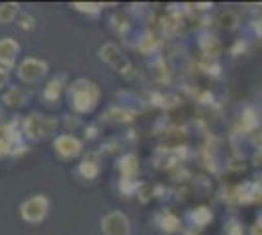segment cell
<instances>
[{
    "label": "cell",
    "mask_w": 262,
    "mask_h": 235,
    "mask_svg": "<svg viewBox=\"0 0 262 235\" xmlns=\"http://www.w3.org/2000/svg\"><path fill=\"white\" fill-rule=\"evenodd\" d=\"M67 94H69V104L77 114H92L98 108L100 98H102V90L98 84L84 77L75 78L69 84Z\"/></svg>",
    "instance_id": "cell-1"
},
{
    "label": "cell",
    "mask_w": 262,
    "mask_h": 235,
    "mask_svg": "<svg viewBox=\"0 0 262 235\" xmlns=\"http://www.w3.org/2000/svg\"><path fill=\"white\" fill-rule=\"evenodd\" d=\"M57 127H59V120L47 114L32 112L22 120L24 137H28L30 141H45L57 132Z\"/></svg>",
    "instance_id": "cell-2"
},
{
    "label": "cell",
    "mask_w": 262,
    "mask_h": 235,
    "mask_svg": "<svg viewBox=\"0 0 262 235\" xmlns=\"http://www.w3.org/2000/svg\"><path fill=\"white\" fill-rule=\"evenodd\" d=\"M18 125H20L18 120H12L10 123H0V157H20L28 151V145L24 143L22 127Z\"/></svg>",
    "instance_id": "cell-3"
},
{
    "label": "cell",
    "mask_w": 262,
    "mask_h": 235,
    "mask_svg": "<svg viewBox=\"0 0 262 235\" xmlns=\"http://www.w3.org/2000/svg\"><path fill=\"white\" fill-rule=\"evenodd\" d=\"M100 59L104 61V63H108L110 67L114 69L116 73H120L123 78H133L135 77V69H133V63H131L127 55H123V51H121L120 47L116 44H104L100 47Z\"/></svg>",
    "instance_id": "cell-4"
},
{
    "label": "cell",
    "mask_w": 262,
    "mask_h": 235,
    "mask_svg": "<svg viewBox=\"0 0 262 235\" xmlns=\"http://www.w3.org/2000/svg\"><path fill=\"white\" fill-rule=\"evenodd\" d=\"M51 208V202L45 194H33L20 204V216L26 224H41Z\"/></svg>",
    "instance_id": "cell-5"
},
{
    "label": "cell",
    "mask_w": 262,
    "mask_h": 235,
    "mask_svg": "<svg viewBox=\"0 0 262 235\" xmlns=\"http://www.w3.org/2000/svg\"><path fill=\"white\" fill-rule=\"evenodd\" d=\"M49 73V65L45 59L37 57H26L16 67V77L22 80L24 84H37L41 82Z\"/></svg>",
    "instance_id": "cell-6"
},
{
    "label": "cell",
    "mask_w": 262,
    "mask_h": 235,
    "mask_svg": "<svg viewBox=\"0 0 262 235\" xmlns=\"http://www.w3.org/2000/svg\"><path fill=\"white\" fill-rule=\"evenodd\" d=\"M100 229L104 235H131V222L123 212L112 210L100 220Z\"/></svg>",
    "instance_id": "cell-7"
},
{
    "label": "cell",
    "mask_w": 262,
    "mask_h": 235,
    "mask_svg": "<svg viewBox=\"0 0 262 235\" xmlns=\"http://www.w3.org/2000/svg\"><path fill=\"white\" fill-rule=\"evenodd\" d=\"M53 149L61 159H75L82 153V139L73 134H61L55 137Z\"/></svg>",
    "instance_id": "cell-8"
},
{
    "label": "cell",
    "mask_w": 262,
    "mask_h": 235,
    "mask_svg": "<svg viewBox=\"0 0 262 235\" xmlns=\"http://www.w3.org/2000/svg\"><path fill=\"white\" fill-rule=\"evenodd\" d=\"M20 55V44L14 37H0V67L10 71Z\"/></svg>",
    "instance_id": "cell-9"
},
{
    "label": "cell",
    "mask_w": 262,
    "mask_h": 235,
    "mask_svg": "<svg viewBox=\"0 0 262 235\" xmlns=\"http://www.w3.org/2000/svg\"><path fill=\"white\" fill-rule=\"evenodd\" d=\"M30 100V94L26 92L20 87H10L2 94V102L8 106V108H20V106H26Z\"/></svg>",
    "instance_id": "cell-10"
},
{
    "label": "cell",
    "mask_w": 262,
    "mask_h": 235,
    "mask_svg": "<svg viewBox=\"0 0 262 235\" xmlns=\"http://www.w3.org/2000/svg\"><path fill=\"white\" fill-rule=\"evenodd\" d=\"M78 175L86 180H94L100 175V161L94 153L86 155L78 165Z\"/></svg>",
    "instance_id": "cell-11"
},
{
    "label": "cell",
    "mask_w": 262,
    "mask_h": 235,
    "mask_svg": "<svg viewBox=\"0 0 262 235\" xmlns=\"http://www.w3.org/2000/svg\"><path fill=\"white\" fill-rule=\"evenodd\" d=\"M118 170H120L121 179H133L139 170V165H137V157L135 155H123L118 161Z\"/></svg>",
    "instance_id": "cell-12"
},
{
    "label": "cell",
    "mask_w": 262,
    "mask_h": 235,
    "mask_svg": "<svg viewBox=\"0 0 262 235\" xmlns=\"http://www.w3.org/2000/svg\"><path fill=\"white\" fill-rule=\"evenodd\" d=\"M61 94H63V78L61 77L51 78V80L45 84L43 98L49 102V104H55V102L61 98Z\"/></svg>",
    "instance_id": "cell-13"
},
{
    "label": "cell",
    "mask_w": 262,
    "mask_h": 235,
    "mask_svg": "<svg viewBox=\"0 0 262 235\" xmlns=\"http://www.w3.org/2000/svg\"><path fill=\"white\" fill-rule=\"evenodd\" d=\"M157 225L166 233H174L180 229V220L172 212H161L157 216Z\"/></svg>",
    "instance_id": "cell-14"
},
{
    "label": "cell",
    "mask_w": 262,
    "mask_h": 235,
    "mask_svg": "<svg viewBox=\"0 0 262 235\" xmlns=\"http://www.w3.org/2000/svg\"><path fill=\"white\" fill-rule=\"evenodd\" d=\"M20 16V4L18 2H4L0 4V24H8Z\"/></svg>",
    "instance_id": "cell-15"
},
{
    "label": "cell",
    "mask_w": 262,
    "mask_h": 235,
    "mask_svg": "<svg viewBox=\"0 0 262 235\" xmlns=\"http://www.w3.org/2000/svg\"><path fill=\"white\" fill-rule=\"evenodd\" d=\"M71 8H75L80 14H86V16H96L102 12L104 4H100V2H73Z\"/></svg>",
    "instance_id": "cell-16"
},
{
    "label": "cell",
    "mask_w": 262,
    "mask_h": 235,
    "mask_svg": "<svg viewBox=\"0 0 262 235\" xmlns=\"http://www.w3.org/2000/svg\"><path fill=\"white\" fill-rule=\"evenodd\" d=\"M217 24L221 28H225V30H233V28H237V24H239V16L233 10H223L217 16Z\"/></svg>",
    "instance_id": "cell-17"
},
{
    "label": "cell",
    "mask_w": 262,
    "mask_h": 235,
    "mask_svg": "<svg viewBox=\"0 0 262 235\" xmlns=\"http://www.w3.org/2000/svg\"><path fill=\"white\" fill-rule=\"evenodd\" d=\"M211 220H213V213L209 212L208 208H204V206H202V208H198V210H194V212H192V222H194L196 225H200V227L208 225L209 222H211Z\"/></svg>",
    "instance_id": "cell-18"
},
{
    "label": "cell",
    "mask_w": 262,
    "mask_h": 235,
    "mask_svg": "<svg viewBox=\"0 0 262 235\" xmlns=\"http://www.w3.org/2000/svg\"><path fill=\"white\" fill-rule=\"evenodd\" d=\"M112 116H116V118H114L116 122H131L135 114L131 112V110H127V108H110L108 114H106V118H112Z\"/></svg>",
    "instance_id": "cell-19"
},
{
    "label": "cell",
    "mask_w": 262,
    "mask_h": 235,
    "mask_svg": "<svg viewBox=\"0 0 262 235\" xmlns=\"http://www.w3.org/2000/svg\"><path fill=\"white\" fill-rule=\"evenodd\" d=\"M18 26H20V30H24V32H32V30H35V18H33L32 14L24 12V14H20V18H18Z\"/></svg>",
    "instance_id": "cell-20"
},
{
    "label": "cell",
    "mask_w": 262,
    "mask_h": 235,
    "mask_svg": "<svg viewBox=\"0 0 262 235\" xmlns=\"http://www.w3.org/2000/svg\"><path fill=\"white\" fill-rule=\"evenodd\" d=\"M137 186H139V184H137L133 179H120V192L123 194V196H131Z\"/></svg>",
    "instance_id": "cell-21"
},
{
    "label": "cell",
    "mask_w": 262,
    "mask_h": 235,
    "mask_svg": "<svg viewBox=\"0 0 262 235\" xmlns=\"http://www.w3.org/2000/svg\"><path fill=\"white\" fill-rule=\"evenodd\" d=\"M8 78H10V73H8V69L0 67V89H4V87H6Z\"/></svg>",
    "instance_id": "cell-22"
},
{
    "label": "cell",
    "mask_w": 262,
    "mask_h": 235,
    "mask_svg": "<svg viewBox=\"0 0 262 235\" xmlns=\"http://www.w3.org/2000/svg\"><path fill=\"white\" fill-rule=\"evenodd\" d=\"M84 135H86L88 139H94L98 135V127L96 125H88L86 130H84Z\"/></svg>",
    "instance_id": "cell-23"
},
{
    "label": "cell",
    "mask_w": 262,
    "mask_h": 235,
    "mask_svg": "<svg viewBox=\"0 0 262 235\" xmlns=\"http://www.w3.org/2000/svg\"><path fill=\"white\" fill-rule=\"evenodd\" d=\"M0 118H2V112H0Z\"/></svg>",
    "instance_id": "cell-24"
}]
</instances>
